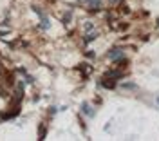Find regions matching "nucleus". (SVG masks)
<instances>
[{"label":"nucleus","instance_id":"nucleus-5","mask_svg":"<svg viewBox=\"0 0 159 141\" xmlns=\"http://www.w3.org/2000/svg\"><path fill=\"white\" fill-rule=\"evenodd\" d=\"M38 139H45V127H42V129H38Z\"/></svg>","mask_w":159,"mask_h":141},{"label":"nucleus","instance_id":"nucleus-9","mask_svg":"<svg viewBox=\"0 0 159 141\" xmlns=\"http://www.w3.org/2000/svg\"><path fill=\"white\" fill-rule=\"evenodd\" d=\"M157 103H159V96H157Z\"/></svg>","mask_w":159,"mask_h":141},{"label":"nucleus","instance_id":"nucleus-1","mask_svg":"<svg viewBox=\"0 0 159 141\" xmlns=\"http://www.w3.org/2000/svg\"><path fill=\"white\" fill-rule=\"evenodd\" d=\"M121 56H123V51H121V49H112L109 52L110 60H118V58H121Z\"/></svg>","mask_w":159,"mask_h":141},{"label":"nucleus","instance_id":"nucleus-6","mask_svg":"<svg viewBox=\"0 0 159 141\" xmlns=\"http://www.w3.org/2000/svg\"><path fill=\"white\" fill-rule=\"evenodd\" d=\"M96 38V33H90V34H87V38H85V42H92Z\"/></svg>","mask_w":159,"mask_h":141},{"label":"nucleus","instance_id":"nucleus-8","mask_svg":"<svg viewBox=\"0 0 159 141\" xmlns=\"http://www.w3.org/2000/svg\"><path fill=\"white\" fill-rule=\"evenodd\" d=\"M2 92H4V89H2V87H0V96H4V94H2Z\"/></svg>","mask_w":159,"mask_h":141},{"label":"nucleus","instance_id":"nucleus-4","mask_svg":"<svg viewBox=\"0 0 159 141\" xmlns=\"http://www.w3.org/2000/svg\"><path fill=\"white\" fill-rule=\"evenodd\" d=\"M81 111H83V114H87V116H94V111H92V107H90L89 103H83L81 105Z\"/></svg>","mask_w":159,"mask_h":141},{"label":"nucleus","instance_id":"nucleus-2","mask_svg":"<svg viewBox=\"0 0 159 141\" xmlns=\"http://www.w3.org/2000/svg\"><path fill=\"white\" fill-rule=\"evenodd\" d=\"M101 85H103L105 89H114V87H116V81H114V80L109 81V78L105 76V78H103V81H101Z\"/></svg>","mask_w":159,"mask_h":141},{"label":"nucleus","instance_id":"nucleus-7","mask_svg":"<svg viewBox=\"0 0 159 141\" xmlns=\"http://www.w3.org/2000/svg\"><path fill=\"white\" fill-rule=\"evenodd\" d=\"M123 87H125V89H136L134 83H123Z\"/></svg>","mask_w":159,"mask_h":141},{"label":"nucleus","instance_id":"nucleus-3","mask_svg":"<svg viewBox=\"0 0 159 141\" xmlns=\"http://www.w3.org/2000/svg\"><path fill=\"white\" fill-rule=\"evenodd\" d=\"M87 6L90 9H99L101 7V0H87Z\"/></svg>","mask_w":159,"mask_h":141}]
</instances>
